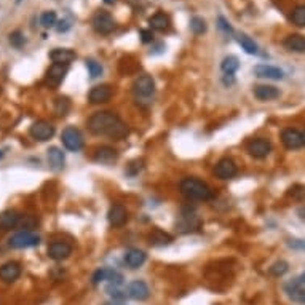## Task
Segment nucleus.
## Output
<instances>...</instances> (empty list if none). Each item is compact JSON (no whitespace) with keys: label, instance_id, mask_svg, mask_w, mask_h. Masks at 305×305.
Segmentation results:
<instances>
[{"label":"nucleus","instance_id":"nucleus-2","mask_svg":"<svg viewBox=\"0 0 305 305\" xmlns=\"http://www.w3.org/2000/svg\"><path fill=\"white\" fill-rule=\"evenodd\" d=\"M181 193L184 195L186 198L189 200H200V201H206V200H211L214 198V192L213 189L205 184L203 181L200 179H195V177H186L181 181L179 184Z\"/></svg>","mask_w":305,"mask_h":305},{"label":"nucleus","instance_id":"nucleus-5","mask_svg":"<svg viewBox=\"0 0 305 305\" xmlns=\"http://www.w3.org/2000/svg\"><path fill=\"white\" fill-rule=\"evenodd\" d=\"M61 141H63L64 147L70 152H79L83 149V136H82V133L74 126H67L63 131V134H61Z\"/></svg>","mask_w":305,"mask_h":305},{"label":"nucleus","instance_id":"nucleus-34","mask_svg":"<svg viewBox=\"0 0 305 305\" xmlns=\"http://www.w3.org/2000/svg\"><path fill=\"white\" fill-rule=\"evenodd\" d=\"M190 31H192L195 35L205 34V32H206V22H205V19L200 18V16H193V18L190 19Z\"/></svg>","mask_w":305,"mask_h":305},{"label":"nucleus","instance_id":"nucleus-17","mask_svg":"<svg viewBox=\"0 0 305 305\" xmlns=\"http://www.w3.org/2000/svg\"><path fill=\"white\" fill-rule=\"evenodd\" d=\"M254 75L259 79H270V80H282L285 77L283 70L278 69L275 66H268V64H259L254 67Z\"/></svg>","mask_w":305,"mask_h":305},{"label":"nucleus","instance_id":"nucleus-42","mask_svg":"<svg viewBox=\"0 0 305 305\" xmlns=\"http://www.w3.org/2000/svg\"><path fill=\"white\" fill-rule=\"evenodd\" d=\"M217 22H219V28H221V31H224L225 34H232V32H234V29H232V26H230V22L224 16H219Z\"/></svg>","mask_w":305,"mask_h":305},{"label":"nucleus","instance_id":"nucleus-31","mask_svg":"<svg viewBox=\"0 0 305 305\" xmlns=\"http://www.w3.org/2000/svg\"><path fill=\"white\" fill-rule=\"evenodd\" d=\"M291 22L294 26L305 28V5H299L291 11Z\"/></svg>","mask_w":305,"mask_h":305},{"label":"nucleus","instance_id":"nucleus-41","mask_svg":"<svg viewBox=\"0 0 305 305\" xmlns=\"http://www.w3.org/2000/svg\"><path fill=\"white\" fill-rule=\"evenodd\" d=\"M139 35H141V40L144 43H150L154 40V32L152 29H141L139 31Z\"/></svg>","mask_w":305,"mask_h":305},{"label":"nucleus","instance_id":"nucleus-19","mask_svg":"<svg viewBox=\"0 0 305 305\" xmlns=\"http://www.w3.org/2000/svg\"><path fill=\"white\" fill-rule=\"evenodd\" d=\"M21 276V265L18 262H7L0 267V279L5 283H13Z\"/></svg>","mask_w":305,"mask_h":305},{"label":"nucleus","instance_id":"nucleus-29","mask_svg":"<svg viewBox=\"0 0 305 305\" xmlns=\"http://www.w3.org/2000/svg\"><path fill=\"white\" fill-rule=\"evenodd\" d=\"M237 42L240 43V46H241L243 50H245L248 55H258V53H259V46L256 45V42H254L252 39H249L248 35H245V34L238 35Z\"/></svg>","mask_w":305,"mask_h":305},{"label":"nucleus","instance_id":"nucleus-37","mask_svg":"<svg viewBox=\"0 0 305 305\" xmlns=\"http://www.w3.org/2000/svg\"><path fill=\"white\" fill-rule=\"evenodd\" d=\"M87 69L90 72L91 79H97V77L103 74V66L99 63H96V61H93V59L87 61Z\"/></svg>","mask_w":305,"mask_h":305},{"label":"nucleus","instance_id":"nucleus-4","mask_svg":"<svg viewBox=\"0 0 305 305\" xmlns=\"http://www.w3.org/2000/svg\"><path fill=\"white\" fill-rule=\"evenodd\" d=\"M8 243H10V246L15 248V249H26V248L39 246L40 245V237L32 234V232L22 230V232H18L16 235L11 237Z\"/></svg>","mask_w":305,"mask_h":305},{"label":"nucleus","instance_id":"nucleus-9","mask_svg":"<svg viewBox=\"0 0 305 305\" xmlns=\"http://www.w3.org/2000/svg\"><path fill=\"white\" fill-rule=\"evenodd\" d=\"M103 282H107L109 285H123V276L112 268H99L93 275V285H99Z\"/></svg>","mask_w":305,"mask_h":305},{"label":"nucleus","instance_id":"nucleus-6","mask_svg":"<svg viewBox=\"0 0 305 305\" xmlns=\"http://www.w3.org/2000/svg\"><path fill=\"white\" fill-rule=\"evenodd\" d=\"M285 291L289 296V299H292L294 302H299V303H305V273L288 282L285 285Z\"/></svg>","mask_w":305,"mask_h":305},{"label":"nucleus","instance_id":"nucleus-30","mask_svg":"<svg viewBox=\"0 0 305 305\" xmlns=\"http://www.w3.org/2000/svg\"><path fill=\"white\" fill-rule=\"evenodd\" d=\"M240 67V61L237 56H225L221 63V69L224 74H235Z\"/></svg>","mask_w":305,"mask_h":305},{"label":"nucleus","instance_id":"nucleus-35","mask_svg":"<svg viewBox=\"0 0 305 305\" xmlns=\"http://www.w3.org/2000/svg\"><path fill=\"white\" fill-rule=\"evenodd\" d=\"M69 109H70V104H69V101L66 99V97H59V99H56V104H55L56 115L64 117L69 112Z\"/></svg>","mask_w":305,"mask_h":305},{"label":"nucleus","instance_id":"nucleus-25","mask_svg":"<svg viewBox=\"0 0 305 305\" xmlns=\"http://www.w3.org/2000/svg\"><path fill=\"white\" fill-rule=\"evenodd\" d=\"M117 150H114L112 147H109V145H101V147H97L94 152V160L99 162V163H112L117 160Z\"/></svg>","mask_w":305,"mask_h":305},{"label":"nucleus","instance_id":"nucleus-20","mask_svg":"<svg viewBox=\"0 0 305 305\" xmlns=\"http://www.w3.org/2000/svg\"><path fill=\"white\" fill-rule=\"evenodd\" d=\"M125 264L130 267V268H133V270H136V268H139L144 262H145V259H147V256H145V252L144 251H141V249H136V248H131V249H128L126 252H125Z\"/></svg>","mask_w":305,"mask_h":305},{"label":"nucleus","instance_id":"nucleus-43","mask_svg":"<svg viewBox=\"0 0 305 305\" xmlns=\"http://www.w3.org/2000/svg\"><path fill=\"white\" fill-rule=\"evenodd\" d=\"M69 29H70V22H69L67 19H61V21H58V24H56V31H58L59 34L67 32Z\"/></svg>","mask_w":305,"mask_h":305},{"label":"nucleus","instance_id":"nucleus-44","mask_svg":"<svg viewBox=\"0 0 305 305\" xmlns=\"http://www.w3.org/2000/svg\"><path fill=\"white\" fill-rule=\"evenodd\" d=\"M222 82H224V85H227V87H232V85L235 83V74H225Z\"/></svg>","mask_w":305,"mask_h":305},{"label":"nucleus","instance_id":"nucleus-12","mask_svg":"<svg viewBox=\"0 0 305 305\" xmlns=\"http://www.w3.org/2000/svg\"><path fill=\"white\" fill-rule=\"evenodd\" d=\"M237 173H238V168H237L235 162L230 160V158H222V160H219L214 168V174L219 179H232L237 176Z\"/></svg>","mask_w":305,"mask_h":305},{"label":"nucleus","instance_id":"nucleus-23","mask_svg":"<svg viewBox=\"0 0 305 305\" xmlns=\"http://www.w3.org/2000/svg\"><path fill=\"white\" fill-rule=\"evenodd\" d=\"M254 96L261 101H272L279 97V90L272 85H258V87H254Z\"/></svg>","mask_w":305,"mask_h":305},{"label":"nucleus","instance_id":"nucleus-7","mask_svg":"<svg viewBox=\"0 0 305 305\" xmlns=\"http://www.w3.org/2000/svg\"><path fill=\"white\" fill-rule=\"evenodd\" d=\"M91 24H93V28L96 32H99V34H111L114 29H115V21L112 18V15L109 13V11H97V13H94L93 19H91Z\"/></svg>","mask_w":305,"mask_h":305},{"label":"nucleus","instance_id":"nucleus-27","mask_svg":"<svg viewBox=\"0 0 305 305\" xmlns=\"http://www.w3.org/2000/svg\"><path fill=\"white\" fill-rule=\"evenodd\" d=\"M169 24H171V21H169L168 15H165V13H155L154 16L149 18V26L154 31H160V32L168 31Z\"/></svg>","mask_w":305,"mask_h":305},{"label":"nucleus","instance_id":"nucleus-28","mask_svg":"<svg viewBox=\"0 0 305 305\" xmlns=\"http://www.w3.org/2000/svg\"><path fill=\"white\" fill-rule=\"evenodd\" d=\"M149 241H150L152 246H166L173 241V238L169 234H166V232H163L160 228H155L149 235Z\"/></svg>","mask_w":305,"mask_h":305},{"label":"nucleus","instance_id":"nucleus-10","mask_svg":"<svg viewBox=\"0 0 305 305\" xmlns=\"http://www.w3.org/2000/svg\"><path fill=\"white\" fill-rule=\"evenodd\" d=\"M72 254V246L66 241H53L50 246H48V258L59 262L67 259Z\"/></svg>","mask_w":305,"mask_h":305},{"label":"nucleus","instance_id":"nucleus-3","mask_svg":"<svg viewBox=\"0 0 305 305\" xmlns=\"http://www.w3.org/2000/svg\"><path fill=\"white\" fill-rule=\"evenodd\" d=\"M133 93L138 104H150V99L155 93V82L150 75H139L133 83Z\"/></svg>","mask_w":305,"mask_h":305},{"label":"nucleus","instance_id":"nucleus-45","mask_svg":"<svg viewBox=\"0 0 305 305\" xmlns=\"http://www.w3.org/2000/svg\"><path fill=\"white\" fill-rule=\"evenodd\" d=\"M104 305H123L121 302H117V300H114V302H107V303H104Z\"/></svg>","mask_w":305,"mask_h":305},{"label":"nucleus","instance_id":"nucleus-16","mask_svg":"<svg viewBox=\"0 0 305 305\" xmlns=\"http://www.w3.org/2000/svg\"><path fill=\"white\" fill-rule=\"evenodd\" d=\"M69 70L67 64H55L48 69V74H46V83L50 85V87H58V85L64 80L66 74Z\"/></svg>","mask_w":305,"mask_h":305},{"label":"nucleus","instance_id":"nucleus-33","mask_svg":"<svg viewBox=\"0 0 305 305\" xmlns=\"http://www.w3.org/2000/svg\"><path fill=\"white\" fill-rule=\"evenodd\" d=\"M106 291H107V294L111 296L114 300H117V302H121V300H123L128 296L126 291H123V289L120 288V285H109Z\"/></svg>","mask_w":305,"mask_h":305},{"label":"nucleus","instance_id":"nucleus-15","mask_svg":"<svg viewBox=\"0 0 305 305\" xmlns=\"http://www.w3.org/2000/svg\"><path fill=\"white\" fill-rule=\"evenodd\" d=\"M107 219H109V224H111L112 227H121V225H123L128 221L126 208H125L123 205H120V203L112 205L111 210H109Z\"/></svg>","mask_w":305,"mask_h":305},{"label":"nucleus","instance_id":"nucleus-49","mask_svg":"<svg viewBox=\"0 0 305 305\" xmlns=\"http://www.w3.org/2000/svg\"><path fill=\"white\" fill-rule=\"evenodd\" d=\"M22 2V0H16V4H21Z\"/></svg>","mask_w":305,"mask_h":305},{"label":"nucleus","instance_id":"nucleus-48","mask_svg":"<svg viewBox=\"0 0 305 305\" xmlns=\"http://www.w3.org/2000/svg\"><path fill=\"white\" fill-rule=\"evenodd\" d=\"M4 157V150H0V158H2Z\"/></svg>","mask_w":305,"mask_h":305},{"label":"nucleus","instance_id":"nucleus-21","mask_svg":"<svg viewBox=\"0 0 305 305\" xmlns=\"http://www.w3.org/2000/svg\"><path fill=\"white\" fill-rule=\"evenodd\" d=\"M75 52L69 50V48H55V50L50 53V59L55 64H70L72 61L75 59Z\"/></svg>","mask_w":305,"mask_h":305},{"label":"nucleus","instance_id":"nucleus-8","mask_svg":"<svg viewBox=\"0 0 305 305\" xmlns=\"http://www.w3.org/2000/svg\"><path fill=\"white\" fill-rule=\"evenodd\" d=\"M29 133L35 141L45 142V141L52 139L55 136V126L45 120H39V121H35V123H32Z\"/></svg>","mask_w":305,"mask_h":305},{"label":"nucleus","instance_id":"nucleus-22","mask_svg":"<svg viewBox=\"0 0 305 305\" xmlns=\"http://www.w3.org/2000/svg\"><path fill=\"white\" fill-rule=\"evenodd\" d=\"M285 48L294 53H305V37L300 34H291L283 42Z\"/></svg>","mask_w":305,"mask_h":305},{"label":"nucleus","instance_id":"nucleus-46","mask_svg":"<svg viewBox=\"0 0 305 305\" xmlns=\"http://www.w3.org/2000/svg\"><path fill=\"white\" fill-rule=\"evenodd\" d=\"M104 2H106V4H114L115 0H104Z\"/></svg>","mask_w":305,"mask_h":305},{"label":"nucleus","instance_id":"nucleus-47","mask_svg":"<svg viewBox=\"0 0 305 305\" xmlns=\"http://www.w3.org/2000/svg\"><path fill=\"white\" fill-rule=\"evenodd\" d=\"M302 139H303V145H305V131L302 133Z\"/></svg>","mask_w":305,"mask_h":305},{"label":"nucleus","instance_id":"nucleus-24","mask_svg":"<svg viewBox=\"0 0 305 305\" xmlns=\"http://www.w3.org/2000/svg\"><path fill=\"white\" fill-rule=\"evenodd\" d=\"M19 221H21V214L18 211H15V210L4 211L0 214V228H4V230L15 228L19 225Z\"/></svg>","mask_w":305,"mask_h":305},{"label":"nucleus","instance_id":"nucleus-36","mask_svg":"<svg viewBox=\"0 0 305 305\" xmlns=\"http://www.w3.org/2000/svg\"><path fill=\"white\" fill-rule=\"evenodd\" d=\"M288 270H289L288 262L279 261V262H275V264L270 267V275H273V276H283Z\"/></svg>","mask_w":305,"mask_h":305},{"label":"nucleus","instance_id":"nucleus-11","mask_svg":"<svg viewBox=\"0 0 305 305\" xmlns=\"http://www.w3.org/2000/svg\"><path fill=\"white\" fill-rule=\"evenodd\" d=\"M114 91L112 87H109V85H97V87L91 88L88 93V101L91 104H104L111 101Z\"/></svg>","mask_w":305,"mask_h":305},{"label":"nucleus","instance_id":"nucleus-26","mask_svg":"<svg viewBox=\"0 0 305 305\" xmlns=\"http://www.w3.org/2000/svg\"><path fill=\"white\" fill-rule=\"evenodd\" d=\"M48 163H50V166L55 169V171L63 169L64 163H66L64 152L61 150L59 147H50V149H48Z\"/></svg>","mask_w":305,"mask_h":305},{"label":"nucleus","instance_id":"nucleus-18","mask_svg":"<svg viewBox=\"0 0 305 305\" xmlns=\"http://www.w3.org/2000/svg\"><path fill=\"white\" fill-rule=\"evenodd\" d=\"M126 294L134 299V300H145L149 297L150 291H149V286L145 285L141 279H136V282H131L128 285V289H126Z\"/></svg>","mask_w":305,"mask_h":305},{"label":"nucleus","instance_id":"nucleus-1","mask_svg":"<svg viewBox=\"0 0 305 305\" xmlns=\"http://www.w3.org/2000/svg\"><path fill=\"white\" fill-rule=\"evenodd\" d=\"M88 130L96 136H106L115 141L123 139L128 134V126L125 121L114 112L101 111L88 118Z\"/></svg>","mask_w":305,"mask_h":305},{"label":"nucleus","instance_id":"nucleus-40","mask_svg":"<svg viewBox=\"0 0 305 305\" xmlns=\"http://www.w3.org/2000/svg\"><path fill=\"white\" fill-rule=\"evenodd\" d=\"M289 197H292L294 200H303L305 198V187L303 186H294L289 192Z\"/></svg>","mask_w":305,"mask_h":305},{"label":"nucleus","instance_id":"nucleus-38","mask_svg":"<svg viewBox=\"0 0 305 305\" xmlns=\"http://www.w3.org/2000/svg\"><path fill=\"white\" fill-rule=\"evenodd\" d=\"M10 43L13 45L15 48H21L24 43H26V37H24V34L21 31H15L10 34Z\"/></svg>","mask_w":305,"mask_h":305},{"label":"nucleus","instance_id":"nucleus-13","mask_svg":"<svg viewBox=\"0 0 305 305\" xmlns=\"http://www.w3.org/2000/svg\"><path fill=\"white\" fill-rule=\"evenodd\" d=\"M282 141L285 144V147L289 150H296L300 149L303 145V139H302V133L294 130V128H286L282 133Z\"/></svg>","mask_w":305,"mask_h":305},{"label":"nucleus","instance_id":"nucleus-14","mask_svg":"<svg viewBox=\"0 0 305 305\" xmlns=\"http://www.w3.org/2000/svg\"><path fill=\"white\" fill-rule=\"evenodd\" d=\"M272 150V144L270 141H267L264 138H258V139H252L249 144H248V152L251 157L254 158H264L270 154Z\"/></svg>","mask_w":305,"mask_h":305},{"label":"nucleus","instance_id":"nucleus-39","mask_svg":"<svg viewBox=\"0 0 305 305\" xmlns=\"http://www.w3.org/2000/svg\"><path fill=\"white\" fill-rule=\"evenodd\" d=\"M19 225L22 228H26L28 232H31V228H34L35 225H37V219H35L34 216L31 214H26V216H21V221H19Z\"/></svg>","mask_w":305,"mask_h":305},{"label":"nucleus","instance_id":"nucleus-32","mask_svg":"<svg viewBox=\"0 0 305 305\" xmlns=\"http://www.w3.org/2000/svg\"><path fill=\"white\" fill-rule=\"evenodd\" d=\"M40 24L45 28V29H50V28H56L58 24V18H56V13L55 11H45V13L40 16Z\"/></svg>","mask_w":305,"mask_h":305}]
</instances>
